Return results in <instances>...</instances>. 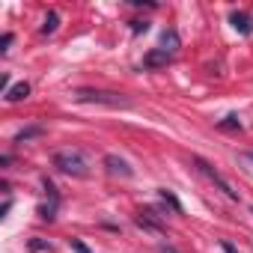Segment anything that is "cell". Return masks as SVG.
<instances>
[{"mask_svg": "<svg viewBox=\"0 0 253 253\" xmlns=\"http://www.w3.org/2000/svg\"><path fill=\"white\" fill-rule=\"evenodd\" d=\"M54 167L66 176H75V179H86L89 176V161L84 158L81 149H60L54 152Z\"/></svg>", "mask_w": 253, "mask_h": 253, "instance_id": "obj_1", "label": "cell"}, {"mask_svg": "<svg viewBox=\"0 0 253 253\" xmlns=\"http://www.w3.org/2000/svg\"><path fill=\"white\" fill-rule=\"evenodd\" d=\"M78 101L84 104H101V107H131V98H125L119 92H107V89H78L75 92Z\"/></svg>", "mask_w": 253, "mask_h": 253, "instance_id": "obj_2", "label": "cell"}, {"mask_svg": "<svg viewBox=\"0 0 253 253\" xmlns=\"http://www.w3.org/2000/svg\"><path fill=\"white\" fill-rule=\"evenodd\" d=\"M194 167H197V170H200V173H203L209 182H214V185H217V188H220V191L229 197V200H238V191H232V185H229V182H226V179H223V176H220V173H217L211 164H209V161H203V158H194Z\"/></svg>", "mask_w": 253, "mask_h": 253, "instance_id": "obj_3", "label": "cell"}, {"mask_svg": "<svg viewBox=\"0 0 253 253\" xmlns=\"http://www.w3.org/2000/svg\"><path fill=\"white\" fill-rule=\"evenodd\" d=\"M104 167H107V173L110 176H122V179H131V167H128V161H122L119 155H104Z\"/></svg>", "mask_w": 253, "mask_h": 253, "instance_id": "obj_4", "label": "cell"}, {"mask_svg": "<svg viewBox=\"0 0 253 253\" xmlns=\"http://www.w3.org/2000/svg\"><path fill=\"white\" fill-rule=\"evenodd\" d=\"M229 24H232L238 33H244V36L253 33V15H250V12H238V9L229 12Z\"/></svg>", "mask_w": 253, "mask_h": 253, "instance_id": "obj_5", "label": "cell"}, {"mask_svg": "<svg viewBox=\"0 0 253 253\" xmlns=\"http://www.w3.org/2000/svg\"><path fill=\"white\" fill-rule=\"evenodd\" d=\"M170 60H173V54H167V51L155 48V51H149V54L143 57V66H146V69H161V66H167Z\"/></svg>", "mask_w": 253, "mask_h": 253, "instance_id": "obj_6", "label": "cell"}, {"mask_svg": "<svg viewBox=\"0 0 253 253\" xmlns=\"http://www.w3.org/2000/svg\"><path fill=\"white\" fill-rule=\"evenodd\" d=\"M161 51H167V54L179 51V33L176 30H164L161 33Z\"/></svg>", "mask_w": 253, "mask_h": 253, "instance_id": "obj_7", "label": "cell"}, {"mask_svg": "<svg viewBox=\"0 0 253 253\" xmlns=\"http://www.w3.org/2000/svg\"><path fill=\"white\" fill-rule=\"evenodd\" d=\"M30 95V84H15V86H9V92H6V101H21V98H27Z\"/></svg>", "mask_w": 253, "mask_h": 253, "instance_id": "obj_8", "label": "cell"}, {"mask_svg": "<svg viewBox=\"0 0 253 253\" xmlns=\"http://www.w3.org/2000/svg\"><path fill=\"white\" fill-rule=\"evenodd\" d=\"M42 134H45V128H42V125H30V128H24V131H18V134H15V143L33 140V137H42Z\"/></svg>", "mask_w": 253, "mask_h": 253, "instance_id": "obj_9", "label": "cell"}, {"mask_svg": "<svg viewBox=\"0 0 253 253\" xmlns=\"http://www.w3.org/2000/svg\"><path fill=\"white\" fill-rule=\"evenodd\" d=\"M57 27H60V15H57V12L51 9V12L45 15V21H42V33H45V36H51V33L57 30Z\"/></svg>", "mask_w": 253, "mask_h": 253, "instance_id": "obj_10", "label": "cell"}, {"mask_svg": "<svg viewBox=\"0 0 253 253\" xmlns=\"http://www.w3.org/2000/svg\"><path fill=\"white\" fill-rule=\"evenodd\" d=\"M158 197H161V200H164L173 211H182V203H179V200H176V194H170L167 188H161V191H158Z\"/></svg>", "mask_w": 253, "mask_h": 253, "instance_id": "obj_11", "label": "cell"}, {"mask_svg": "<svg viewBox=\"0 0 253 253\" xmlns=\"http://www.w3.org/2000/svg\"><path fill=\"white\" fill-rule=\"evenodd\" d=\"M57 203H60V200L39 206V217H42V220H54V217H57Z\"/></svg>", "mask_w": 253, "mask_h": 253, "instance_id": "obj_12", "label": "cell"}, {"mask_svg": "<svg viewBox=\"0 0 253 253\" xmlns=\"http://www.w3.org/2000/svg\"><path fill=\"white\" fill-rule=\"evenodd\" d=\"M220 128H223V131H241V119H238L235 113H229V116L220 122Z\"/></svg>", "mask_w": 253, "mask_h": 253, "instance_id": "obj_13", "label": "cell"}, {"mask_svg": "<svg viewBox=\"0 0 253 253\" xmlns=\"http://www.w3.org/2000/svg\"><path fill=\"white\" fill-rule=\"evenodd\" d=\"M30 250L33 253H51V241H42V238H30Z\"/></svg>", "mask_w": 253, "mask_h": 253, "instance_id": "obj_14", "label": "cell"}, {"mask_svg": "<svg viewBox=\"0 0 253 253\" xmlns=\"http://www.w3.org/2000/svg\"><path fill=\"white\" fill-rule=\"evenodd\" d=\"M69 244H72V250H75V253H89V247H86L84 241H78V238H69Z\"/></svg>", "mask_w": 253, "mask_h": 253, "instance_id": "obj_15", "label": "cell"}, {"mask_svg": "<svg viewBox=\"0 0 253 253\" xmlns=\"http://www.w3.org/2000/svg\"><path fill=\"white\" fill-rule=\"evenodd\" d=\"M238 164H244V170H250V173H253V155L241 152V155H238Z\"/></svg>", "mask_w": 253, "mask_h": 253, "instance_id": "obj_16", "label": "cell"}, {"mask_svg": "<svg viewBox=\"0 0 253 253\" xmlns=\"http://www.w3.org/2000/svg\"><path fill=\"white\" fill-rule=\"evenodd\" d=\"M149 30V21H131V33H146Z\"/></svg>", "mask_w": 253, "mask_h": 253, "instance_id": "obj_17", "label": "cell"}, {"mask_svg": "<svg viewBox=\"0 0 253 253\" xmlns=\"http://www.w3.org/2000/svg\"><path fill=\"white\" fill-rule=\"evenodd\" d=\"M9 45H12V33H3V39H0V51H9Z\"/></svg>", "mask_w": 253, "mask_h": 253, "instance_id": "obj_18", "label": "cell"}, {"mask_svg": "<svg viewBox=\"0 0 253 253\" xmlns=\"http://www.w3.org/2000/svg\"><path fill=\"white\" fill-rule=\"evenodd\" d=\"M131 6H149V9H155L158 3H152V0H131Z\"/></svg>", "mask_w": 253, "mask_h": 253, "instance_id": "obj_19", "label": "cell"}, {"mask_svg": "<svg viewBox=\"0 0 253 253\" xmlns=\"http://www.w3.org/2000/svg\"><path fill=\"white\" fill-rule=\"evenodd\" d=\"M220 247H223V250H226V253H238V250H235V247H232V244H226V241H223V244H220Z\"/></svg>", "mask_w": 253, "mask_h": 253, "instance_id": "obj_20", "label": "cell"}, {"mask_svg": "<svg viewBox=\"0 0 253 253\" xmlns=\"http://www.w3.org/2000/svg\"><path fill=\"white\" fill-rule=\"evenodd\" d=\"M161 253H176V250L173 247H161Z\"/></svg>", "mask_w": 253, "mask_h": 253, "instance_id": "obj_21", "label": "cell"}, {"mask_svg": "<svg viewBox=\"0 0 253 253\" xmlns=\"http://www.w3.org/2000/svg\"><path fill=\"white\" fill-rule=\"evenodd\" d=\"M250 211H253V209H250Z\"/></svg>", "mask_w": 253, "mask_h": 253, "instance_id": "obj_22", "label": "cell"}]
</instances>
